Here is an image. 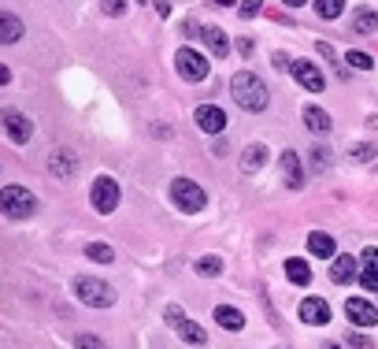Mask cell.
Masks as SVG:
<instances>
[{"label": "cell", "instance_id": "obj_22", "mask_svg": "<svg viewBox=\"0 0 378 349\" xmlns=\"http://www.w3.org/2000/svg\"><path fill=\"white\" fill-rule=\"evenodd\" d=\"M334 238L330 234H323V231H316V234H308V253H316L319 260H330L334 257Z\"/></svg>", "mask_w": 378, "mask_h": 349}, {"label": "cell", "instance_id": "obj_20", "mask_svg": "<svg viewBox=\"0 0 378 349\" xmlns=\"http://www.w3.org/2000/svg\"><path fill=\"white\" fill-rule=\"evenodd\" d=\"M200 41L215 52V56H226V52H230V41H226V34L219 26H200Z\"/></svg>", "mask_w": 378, "mask_h": 349}, {"label": "cell", "instance_id": "obj_9", "mask_svg": "<svg viewBox=\"0 0 378 349\" xmlns=\"http://www.w3.org/2000/svg\"><path fill=\"white\" fill-rule=\"evenodd\" d=\"M345 316H349V323H356V327H375L378 323V309L367 298H349L345 301Z\"/></svg>", "mask_w": 378, "mask_h": 349}, {"label": "cell", "instance_id": "obj_13", "mask_svg": "<svg viewBox=\"0 0 378 349\" xmlns=\"http://www.w3.org/2000/svg\"><path fill=\"white\" fill-rule=\"evenodd\" d=\"M267 160H271L267 145H264V141H252V145H245V152H241V171L252 174V171H260Z\"/></svg>", "mask_w": 378, "mask_h": 349}, {"label": "cell", "instance_id": "obj_25", "mask_svg": "<svg viewBox=\"0 0 378 349\" xmlns=\"http://www.w3.org/2000/svg\"><path fill=\"white\" fill-rule=\"evenodd\" d=\"M316 12L319 19H338L345 12V0H316Z\"/></svg>", "mask_w": 378, "mask_h": 349}, {"label": "cell", "instance_id": "obj_1", "mask_svg": "<svg viewBox=\"0 0 378 349\" xmlns=\"http://www.w3.org/2000/svg\"><path fill=\"white\" fill-rule=\"evenodd\" d=\"M230 97L245 108V112H264L267 101H271V93H267V86L260 82V74H252V71H237L234 74L230 79Z\"/></svg>", "mask_w": 378, "mask_h": 349}, {"label": "cell", "instance_id": "obj_35", "mask_svg": "<svg viewBox=\"0 0 378 349\" xmlns=\"http://www.w3.org/2000/svg\"><path fill=\"white\" fill-rule=\"evenodd\" d=\"M363 264L378 268V249H375V245H371V249H363Z\"/></svg>", "mask_w": 378, "mask_h": 349}, {"label": "cell", "instance_id": "obj_21", "mask_svg": "<svg viewBox=\"0 0 378 349\" xmlns=\"http://www.w3.org/2000/svg\"><path fill=\"white\" fill-rule=\"evenodd\" d=\"M215 323L226 327V331H241V327H245V316L237 312L234 305H219V309H215Z\"/></svg>", "mask_w": 378, "mask_h": 349}, {"label": "cell", "instance_id": "obj_27", "mask_svg": "<svg viewBox=\"0 0 378 349\" xmlns=\"http://www.w3.org/2000/svg\"><path fill=\"white\" fill-rule=\"evenodd\" d=\"M219 271H223V260H219V257H204V260H197V275L215 279Z\"/></svg>", "mask_w": 378, "mask_h": 349}, {"label": "cell", "instance_id": "obj_19", "mask_svg": "<svg viewBox=\"0 0 378 349\" xmlns=\"http://www.w3.org/2000/svg\"><path fill=\"white\" fill-rule=\"evenodd\" d=\"M304 127L311 130V134H330L334 123H330V115L323 112L319 104H308V108H304Z\"/></svg>", "mask_w": 378, "mask_h": 349}, {"label": "cell", "instance_id": "obj_18", "mask_svg": "<svg viewBox=\"0 0 378 349\" xmlns=\"http://www.w3.org/2000/svg\"><path fill=\"white\" fill-rule=\"evenodd\" d=\"M175 331H178V338H182L186 346H204V342H208L204 327H200V323H193V320H186V316H182V320L175 323Z\"/></svg>", "mask_w": 378, "mask_h": 349}, {"label": "cell", "instance_id": "obj_38", "mask_svg": "<svg viewBox=\"0 0 378 349\" xmlns=\"http://www.w3.org/2000/svg\"><path fill=\"white\" fill-rule=\"evenodd\" d=\"M282 4H289V8H300V4H308V0H282Z\"/></svg>", "mask_w": 378, "mask_h": 349}, {"label": "cell", "instance_id": "obj_2", "mask_svg": "<svg viewBox=\"0 0 378 349\" xmlns=\"http://www.w3.org/2000/svg\"><path fill=\"white\" fill-rule=\"evenodd\" d=\"M74 298L82 305H89V309H112L115 305V286L96 275H78L74 279Z\"/></svg>", "mask_w": 378, "mask_h": 349}, {"label": "cell", "instance_id": "obj_29", "mask_svg": "<svg viewBox=\"0 0 378 349\" xmlns=\"http://www.w3.org/2000/svg\"><path fill=\"white\" fill-rule=\"evenodd\" d=\"M345 63H349V67H356V71H371V67H375V60L367 56V52H349V56H345Z\"/></svg>", "mask_w": 378, "mask_h": 349}, {"label": "cell", "instance_id": "obj_15", "mask_svg": "<svg viewBox=\"0 0 378 349\" xmlns=\"http://www.w3.org/2000/svg\"><path fill=\"white\" fill-rule=\"evenodd\" d=\"M352 279H356V260H352L349 253L334 257V264H330V282L345 286V282H352Z\"/></svg>", "mask_w": 378, "mask_h": 349}, {"label": "cell", "instance_id": "obj_16", "mask_svg": "<svg viewBox=\"0 0 378 349\" xmlns=\"http://www.w3.org/2000/svg\"><path fill=\"white\" fill-rule=\"evenodd\" d=\"M23 38V19L12 12H0V45H15Z\"/></svg>", "mask_w": 378, "mask_h": 349}, {"label": "cell", "instance_id": "obj_36", "mask_svg": "<svg viewBox=\"0 0 378 349\" xmlns=\"http://www.w3.org/2000/svg\"><path fill=\"white\" fill-rule=\"evenodd\" d=\"M237 52H241V56H252V41L241 38V41H237Z\"/></svg>", "mask_w": 378, "mask_h": 349}, {"label": "cell", "instance_id": "obj_14", "mask_svg": "<svg viewBox=\"0 0 378 349\" xmlns=\"http://www.w3.org/2000/svg\"><path fill=\"white\" fill-rule=\"evenodd\" d=\"M375 30H378V12H375V8H356V12H352V34L371 38Z\"/></svg>", "mask_w": 378, "mask_h": 349}, {"label": "cell", "instance_id": "obj_11", "mask_svg": "<svg viewBox=\"0 0 378 349\" xmlns=\"http://www.w3.org/2000/svg\"><path fill=\"white\" fill-rule=\"evenodd\" d=\"M297 312H300V320H304L308 327H323V323H330V305L323 301V298H304Z\"/></svg>", "mask_w": 378, "mask_h": 349}, {"label": "cell", "instance_id": "obj_30", "mask_svg": "<svg viewBox=\"0 0 378 349\" xmlns=\"http://www.w3.org/2000/svg\"><path fill=\"white\" fill-rule=\"evenodd\" d=\"M74 349H108V346L96 334H78V338H74Z\"/></svg>", "mask_w": 378, "mask_h": 349}, {"label": "cell", "instance_id": "obj_28", "mask_svg": "<svg viewBox=\"0 0 378 349\" xmlns=\"http://www.w3.org/2000/svg\"><path fill=\"white\" fill-rule=\"evenodd\" d=\"M356 279H360V286H363L367 293H375V290H378V268L363 264V271H360V275H356Z\"/></svg>", "mask_w": 378, "mask_h": 349}, {"label": "cell", "instance_id": "obj_8", "mask_svg": "<svg viewBox=\"0 0 378 349\" xmlns=\"http://www.w3.org/2000/svg\"><path fill=\"white\" fill-rule=\"evenodd\" d=\"M289 71H293V79L304 86L308 93H323V90H327V79H323V71L311 60H293V63H289Z\"/></svg>", "mask_w": 378, "mask_h": 349}, {"label": "cell", "instance_id": "obj_6", "mask_svg": "<svg viewBox=\"0 0 378 349\" xmlns=\"http://www.w3.org/2000/svg\"><path fill=\"white\" fill-rule=\"evenodd\" d=\"M175 67H178V74L186 82H204V79H208V71H212L208 60H204L197 49H178L175 52Z\"/></svg>", "mask_w": 378, "mask_h": 349}, {"label": "cell", "instance_id": "obj_26", "mask_svg": "<svg viewBox=\"0 0 378 349\" xmlns=\"http://www.w3.org/2000/svg\"><path fill=\"white\" fill-rule=\"evenodd\" d=\"M378 156V145H371V141H363V145H352L349 149V160L352 163H363V160H375Z\"/></svg>", "mask_w": 378, "mask_h": 349}, {"label": "cell", "instance_id": "obj_39", "mask_svg": "<svg viewBox=\"0 0 378 349\" xmlns=\"http://www.w3.org/2000/svg\"><path fill=\"white\" fill-rule=\"evenodd\" d=\"M215 4H219V8H230V4H234V0H215Z\"/></svg>", "mask_w": 378, "mask_h": 349}, {"label": "cell", "instance_id": "obj_4", "mask_svg": "<svg viewBox=\"0 0 378 349\" xmlns=\"http://www.w3.org/2000/svg\"><path fill=\"white\" fill-rule=\"evenodd\" d=\"M171 201L178 204L182 212H200L204 204H208V193H204L200 182H193V179H171Z\"/></svg>", "mask_w": 378, "mask_h": 349}, {"label": "cell", "instance_id": "obj_33", "mask_svg": "<svg viewBox=\"0 0 378 349\" xmlns=\"http://www.w3.org/2000/svg\"><path fill=\"white\" fill-rule=\"evenodd\" d=\"M260 4H264V0H245V4H241V15H245V19H252L256 12H260Z\"/></svg>", "mask_w": 378, "mask_h": 349}, {"label": "cell", "instance_id": "obj_32", "mask_svg": "<svg viewBox=\"0 0 378 349\" xmlns=\"http://www.w3.org/2000/svg\"><path fill=\"white\" fill-rule=\"evenodd\" d=\"M101 8L108 15H123L126 12V0H101Z\"/></svg>", "mask_w": 378, "mask_h": 349}, {"label": "cell", "instance_id": "obj_37", "mask_svg": "<svg viewBox=\"0 0 378 349\" xmlns=\"http://www.w3.org/2000/svg\"><path fill=\"white\" fill-rule=\"evenodd\" d=\"M8 82H12V71H8L4 63H0V86H8Z\"/></svg>", "mask_w": 378, "mask_h": 349}, {"label": "cell", "instance_id": "obj_3", "mask_svg": "<svg viewBox=\"0 0 378 349\" xmlns=\"http://www.w3.org/2000/svg\"><path fill=\"white\" fill-rule=\"evenodd\" d=\"M34 212H37V197H34L26 186H4V190H0V216H8V220L23 223V220H30Z\"/></svg>", "mask_w": 378, "mask_h": 349}, {"label": "cell", "instance_id": "obj_7", "mask_svg": "<svg viewBox=\"0 0 378 349\" xmlns=\"http://www.w3.org/2000/svg\"><path fill=\"white\" fill-rule=\"evenodd\" d=\"M0 127H4V134L15 141V145H26L30 138H34V123H30V115L15 112V108H4L0 112Z\"/></svg>", "mask_w": 378, "mask_h": 349}, {"label": "cell", "instance_id": "obj_24", "mask_svg": "<svg viewBox=\"0 0 378 349\" xmlns=\"http://www.w3.org/2000/svg\"><path fill=\"white\" fill-rule=\"evenodd\" d=\"M85 257L96 260V264H112L115 253H112V245H104V242H93V245H85Z\"/></svg>", "mask_w": 378, "mask_h": 349}, {"label": "cell", "instance_id": "obj_12", "mask_svg": "<svg viewBox=\"0 0 378 349\" xmlns=\"http://www.w3.org/2000/svg\"><path fill=\"white\" fill-rule=\"evenodd\" d=\"M49 171L56 174V179H71V174L78 171V156H74L71 149H56L49 156Z\"/></svg>", "mask_w": 378, "mask_h": 349}, {"label": "cell", "instance_id": "obj_34", "mask_svg": "<svg viewBox=\"0 0 378 349\" xmlns=\"http://www.w3.org/2000/svg\"><path fill=\"white\" fill-rule=\"evenodd\" d=\"M349 346L352 349H371V338L367 334H349Z\"/></svg>", "mask_w": 378, "mask_h": 349}, {"label": "cell", "instance_id": "obj_5", "mask_svg": "<svg viewBox=\"0 0 378 349\" xmlns=\"http://www.w3.org/2000/svg\"><path fill=\"white\" fill-rule=\"evenodd\" d=\"M89 201H93V209L101 212V216H112V212L119 209V182L112 179V174H101V179H93Z\"/></svg>", "mask_w": 378, "mask_h": 349}, {"label": "cell", "instance_id": "obj_31", "mask_svg": "<svg viewBox=\"0 0 378 349\" xmlns=\"http://www.w3.org/2000/svg\"><path fill=\"white\" fill-rule=\"evenodd\" d=\"M311 163H316V168L323 171V168H327V163H330V149H323V145H316V149H311Z\"/></svg>", "mask_w": 378, "mask_h": 349}, {"label": "cell", "instance_id": "obj_17", "mask_svg": "<svg viewBox=\"0 0 378 349\" xmlns=\"http://www.w3.org/2000/svg\"><path fill=\"white\" fill-rule=\"evenodd\" d=\"M282 174H286V186H293L300 190L304 186V171H300V160H297V152H282Z\"/></svg>", "mask_w": 378, "mask_h": 349}, {"label": "cell", "instance_id": "obj_23", "mask_svg": "<svg viewBox=\"0 0 378 349\" xmlns=\"http://www.w3.org/2000/svg\"><path fill=\"white\" fill-rule=\"evenodd\" d=\"M286 275H289V282H293V286H308V282H311V268H308V260H300V257L286 260Z\"/></svg>", "mask_w": 378, "mask_h": 349}, {"label": "cell", "instance_id": "obj_10", "mask_svg": "<svg viewBox=\"0 0 378 349\" xmlns=\"http://www.w3.org/2000/svg\"><path fill=\"white\" fill-rule=\"evenodd\" d=\"M193 119H197V127L204 130V134H223L226 130V112L223 108H215V104H200Z\"/></svg>", "mask_w": 378, "mask_h": 349}]
</instances>
